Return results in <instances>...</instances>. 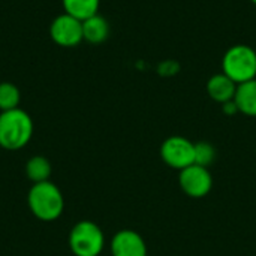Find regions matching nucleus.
<instances>
[{"instance_id": "nucleus-5", "label": "nucleus", "mask_w": 256, "mask_h": 256, "mask_svg": "<svg viewBox=\"0 0 256 256\" xmlns=\"http://www.w3.org/2000/svg\"><path fill=\"white\" fill-rule=\"evenodd\" d=\"M160 158L168 166L182 171L195 164V142L180 135L170 136L160 146Z\"/></svg>"}, {"instance_id": "nucleus-14", "label": "nucleus", "mask_w": 256, "mask_h": 256, "mask_svg": "<svg viewBox=\"0 0 256 256\" xmlns=\"http://www.w3.org/2000/svg\"><path fill=\"white\" fill-rule=\"evenodd\" d=\"M21 93L20 88L9 81L0 82V111H10L20 108Z\"/></svg>"}, {"instance_id": "nucleus-12", "label": "nucleus", "mask_w": 256, "mask_h": 256, "mask_svg": "<svg viewBox=\"0 0 256 256\" xmlns=\"http://www.w3.org/2000/svg\"><path fill=\"white\" fill-rule=\"evenodd\" d=\"M64 14H69L81 21L98 14L100 0H62Z\"/></svg>"}, {"instance_id": "nucleus-6", "label": "nucleus", "mask_w": 256, "mask_h": 256, "mask_svg": "<svg viewBox=\"0 0 256 256\" xmlns=\"http://www.w3.org/2000/svg\"><path fill=\"white\" fill-rule=\"evenodd\" d=\"M50 36L58 46L74 48L84 40L82 21L63 12L52 20L50 26Z\"/></svg>"}, {"instance_id": "nucleus-7", "label": "nucleus", "mask_w": 256, "mask_h": 256, "mask_svg": "<svg viewBox=\"0 0 256 256\" xmlns=\"http://www.w3.org/2000/svg\"><path fill=\"white\" fill-rule=\"evenodd\" d=\"M180 189L190 198H204L210 194L213 188V177L208 168L201 165H190L180 171L178 174Z\"/></svg>"}, {"instance_id": "nucleus-16", "label": "nucleus", "mask_w": 256, "mask_h": 256, "mask_svg": "<svg viewBox=\"0 0 256 256\" xmlns=\"http://www.w3.org/2000/svg\"><path fill=\"white\" fill-rule=\"evenodd\" d=\"M178 70H180V66H178V63L174 62V60H166V62L160 63L159 68H158V72H159L160 75H164V76H172V75H176Z\"/></svg>"}, {"instance_id": "nucleus-17", "label": "nucleus", "mask_w": 256, "mask_h": 256, "mask_svg": "<svg viewBox=\"0 0 256 256\" xmlns=\"http://www.w3.org/2000/svg\"><path fill=\"white\" fill-rule=\"evenodd\" d=\"M222 110H224V112H225L226 116H234V114H237V112H238V108H237V105H236L234 99H232V100H230V102L222 104Z\"/></svg>"}, {"instance_id": "nucleus-10", "label": "nucleus", "mask_w": 256, "mask_h": 256, "mask_svg": "<svg viewBox=\"0 0 256 256\" xmlns=\"http://www.w3.org/2000/svg\"><path fill=\"white\" fill-rule=\"evenodd\" d=\"M234 102L238 108V112L256 117V78L237 86Z\"/></svg>"}, {"instance_id": "nucleus-15", "label": "nucleus", "mask_w": 256, "mask_h": 256, "mask_svg": "<svg viewBox=\"0 0 256 256\" xmlns=\"http://www.w3.org/2000/svg\"><path fill=\"white\" fill-rule=\"evenodd\" d=\"M216 159V148L207 141H200L195 144V164L208 168Z\"/></svg>"}, {"instance_id": "nucleus-4", "label": "nucleus", "mask_w": 256, "mask_h": 256, "mask_svg": "<svg viewBox=\"0 0 256 256\" xmlns=\"http://www.w3.org/2000/svg\"><path fill=\"white\" fill-rule=\"evenodd\" d=\"M105 246L102 230L92 220H81L69 232V248L75 256H99Z\"/></svg>"}, {"instance_id": "nucleus-1", "label": "nucleus", "mask_w": 256, "mask_h": 256, "mask_svg": "<svg viewBox=\"0 0 256 256\" xmlns=\"http://www.w3.org/2000/svg\"><path fill=\"white\" fill-rule=\"evenodd\" d=\"M34 132L30 114L21 108L0 112V147L16 152L26 147Z\"/></svg>"}, {"instance_id": "nucleus-3", "label": "nucleus", "mask_w": 256, "mask_h": 256, "mask_svg": "<svg viewBox=\"0 0 256 256\" xmlns=\"http://www.w3.org/2000/svg\"><path fill=\"white\" fill-rule=\"evenodd\" d=\"M222 72L237 86L256 78V50L249 45L231 46L222 58Z\"/></svg>"}, {"instance_id": "nucleus-2", "label": "nucleus", "mask_w": 256, "mask_h": 256, "mask_svg": "<svg viewBox=\"0 0 256 256\" xmlns=\"http://www.w3.org/2000/svg\"><path fill=\"white\" fill-rule=\"evenodd\" d=\"M27 204L34 218L44 222L57 220L64 210L62 190L52 182L34 183L27 195Z\"/></svg>"}, {"instance_id": "nucleus-8", "label": "nucleus", "mask_w": 256, "mask_h": 256, "mask_svg": "<svg viewBox=\"0 0 256 256\" xmlns=\"http://www.w3.org/2000/svg\"><path fill=\"white\" fill-rule=\"evenodd\" d=\"M112 256H147L144 238L134 230H122L116 232L110 244Z\"/></svg>"}, {"instance_id": "nucleus-18", "label": "nucleus", "mask_w": 256, "mask_h": 256, "mask_svg": "<svg viewBox=\"0 0 256 256\" xmlns=\"http://www.w3.org/2000/svg\"><path fill=\"white\" fill-rule=\"evenodd\" d=\"M250 2H252V3H254V4H256V0H250Z\"/></svg>"}, {"instance_id": "nucleus-13", "label": "nucleus", "mask_w": 256, "mask_h": 256, "mask_svg": "<svg viewBox=\"0 0 256 256\" xmlns=\"http://www.w3.org/2000/svg\"><path fill=\"white\" fill-rule=\"evenodd\" d=\"M26 174L34 183L48 182L51 176V164L44 156H33L26 164Z\"/></svg>"}, {"instance_id": "nucleus-11", "label": "nucleus", "mask_w": 256, "mask_h": 256, "mask_svg": "<svg viewBox=\"0 0 256 256\" xmlns=\"http://www.w3.org/2000/svg\"><path fill=\"white\" fill-rule=\"evenodd\" d=\"M108 34H110V24L102 15L96 14L82 21V38L88 44L93 45L102 44L104 40H106Z\"/></svg>"}, {"instance_id": "nucleus-9", "label": "nucleus", "mask_w": 256, "mask_h": 256, "mask_svg": "<svg viewBox=\"0 0 256 256\" xmlns=\"http://www.w3.org/2000/svg\"><path fill=\"white\" fill-rule=\"evenodd\" d=\"M237 92V84L226 76L224 72L222 74H216L213 75L208 81H207V93L208 96L218 102V104H225L234 99Z\"/></svg>"}]
</instances>
